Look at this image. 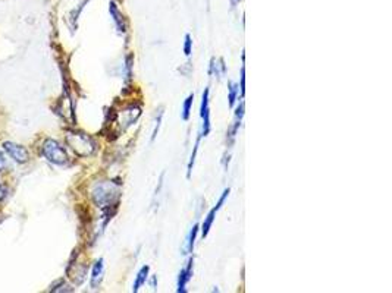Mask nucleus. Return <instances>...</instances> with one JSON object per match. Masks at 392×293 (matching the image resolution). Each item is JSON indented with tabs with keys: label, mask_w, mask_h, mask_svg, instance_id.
<instances>
[{
	"label": "nucleus",
	"mask_w": 392,
	"mask_h": 293,
	"mask_svg": "<svg viewBox=\"0 0 392 293\" xmlns=\"http://www.w3.org/2000/svg\"><path fill=\"white\" fill-rule=\"evenodd\" d=\"M119 197H121L119 188L109 182L99 183L93 189V199L97 204V207H102V208H109L112 205H116L119 202Z\"/></svg>",
	"instance_id": "f257e3e1"
},
{
	"label": "nucleus",
	"mask_w": 392,
	"mask_h": 293,
	"mask_svg": "<svg viewBox=\"0 0 392 293\" xmlns=\"http://www.w3.org/2000/svg\"><path fill=\"white\" fill-rule=\"evenodd\" d=\"M42 153L47 161L56 166H65L69 163L66 150L56 139H46L42 146Z\"/></svg>",
	"instance_id": "f03ea898"
},
{
	"label": "nucleus",
	"mask_w": 392,
	"mask_h": 293,
	"mask_svg": "<svg viewBox=\"0 0 392 293\" xmlns=\"http://www.w3.org/2000/svg\"><path fill=\"white\" fill-rule=\"evenodd\" d=\"M66 141H68V144L71 145V148L74 150L78 156L87 157V156H91V154L94 153L95 142L90 136L85 135V134L69 132V134L66 135Z\"/></svg>",
	"instance_id": "7ed1b4c3"
},
{
	"label": "nucleus",
	"mask_w": 392,
	"mask_h": 293,
	"mask_svg": "<svg viewBox=\"0 0 392 293\" xmlns=\"http://www.w3.org/2000/svg\"><path fill=\"white\" fill-rule=\"evenodd\" d=\"M3 150L8 153V156H9L15 163H19V164L27 163L28 158H30L28 150H27L25 146L19 145V144H15V142H5V144H3Z\"/></svg>",
	"instance_id": "20e7f679"
},
{
	"label": "nucleus",
	"mask_w": 392,
	"mask_h": 293,
	"mask_svg": "<svg viewBox=\"0 0 392 293\" xmlns=\"http://www.w3.org/2000/svg\"><path fill=\"white\" fill-rule=\"evenodd\" d=\"M228 195H229V188L223 191L222 197L219 198L218 204H216V205H214V207H213V208L209 211V214L206 216V219H204V221H203V224H202V236L203 238H206V236L209 235V232H210V229H212L213 221H214V217H216V213L222 208L223 202H225V199L228 198Z\"/></svg>",
	"instance_id": "39448f33"
},
{
	"label": "nucleus",
	"mask_w": 392,
	"mask_h": 293,
	"mask_svg": "<svg viewBox=\"0 0 392 293\" xmlns=\"http://www.w3.org/2000/svg\"><path fill=\"white\" fill-rule=\"evenodd\" d=\"M200 116L203 119L202 132L200 135L207 136L210 132V107H209V88L204 90L202 98V109H200Z\"/></svg>",
	"instance_id": "423d86ee"
},
{
	"label": "nucleus",
	"mask_w": 392,
	"mask_h": 293,
	"mask_svg": "<svg viewBox=\"0 0 392 293\" xmlns=\"http://www.w3.org/2000/svg\"><path fill=\"white\" fill-rule=\"evenodd\" d=\"M192 267H194V260L191 258L190 261L187 262V265L182 268L180 271V277H178V289L177 292L178 293H185L187 292V284L191 280L192 277Z\"/></svg>",
	"instance_id": "0eeeda50"
},
{
	"label": "nucleus",
	"mask_w": 392,
	"mask_h": 293,
	"mask_svg": "<svg viewBox=\"0 0 392 293\" xmlns=\"http://www.w3.org/2000/svg\"><path fill=\"white\" fill-rule=\"evenodd\" d=\"M109 12H110V16H112V19H113V22H115V25H116L117 31L119 32L127 31L125 18H124V15L121 13V11L117 9V6L115 2H110V3H109Z\"/></svg>",
	"instance_id": "6e6552de"
},
{
	"label": "nucleus",
	"mask_w": 392,
	"mask_h": 293,
	"mask_svg": "<svg viewBox=\"0 0 392 293\" xmlns=\"http://www.w3.org/2000/svg\"><path fill=\"white\" fill-rule=\"evenodd\" d=\"M103 271H105V264H103V260L100 258V260L94 264V267H93L91 286H93L94 289L99 286V284H100V283H102V279H103Z\"/></svg>",
	"instance_id": "1a4fd4ad"
},
{
	"label": "nucleus",
	"mask_w": 392,
	"mask_h": 293,
	"mask_svg": "<svg viewBox=\"0 0 392 293\" xmlns=\"http://www.w3.org/2000/svg\"><path fill=\"white\" fill-rule=\"evenodd\" d=\"M149 271H150V267L149 265H144L140 273L137 274V279H135V282H134V286H132V292L137 293L140 290V287L146 283L147 280V277H149Z\"/></svg>",
	"instance_id": "9d476101"
},
{
	"label": "nucleus",
	"mask_w": 392,
	"mask_h": 293,
	"mask_svg": "<svg viewBox=\"0 0 392 293\" xmlns=\"http://www.w3.org/2000/svg\"><path fill=\"white\" fill-rule=\"evenodd\" d=\"M226 72V66H225V62H223V59H212V62H210V75L214 73L216 76H219V78H222L223 75Z\"/></svg>",
	"instance_id": "9b49d317"
},
{
	"label": "nucleus",
	"mask_w": 392,
	"mask_h": 293,
	"mask_svg": "<svg viewBox=\"0 0 392 293\" xmlns=\"http://www.w3.org/2000/svg\"><path fill=\"white\" fill-rule=\"evenodd\" d=\"M192 103H194V94H190L187 98H185V101H184V107H182V119H184V120H188Z\"/></svg>",
	"instance_id": "f8f14e48"
},
{
	"label": "nucleus",
	"mask_w": 392,
	"mask_h": 293,
	"mask_svg": "<svg viewBox=\"0 0 392 293\" xmlns=\"http://www.w3.org/2000/svg\"><path fill=\"white\" fill-rule=\"evenodd\" d=\"M238 87L233 82H229L228 84V103H229V107H233L235 106V101H237V95H238Z\"/></svg>",
	"instance_id": "ddd939ff"
},
{
	"label": "nucleus",
	"mask_w": 392,
	"mask_h": 293,
	"mask_svg": "<svg viewBox=\"0 0 392 293\" xmlns=\"http://www.w3.org/2000/svg\"><path fill=\"white\" fill-rule=\"evenodd\" d=\"M200 139H202V135L199 134V138H197V142H195V145H194V151H192V154H191L190 163H188V170H187V178H190V176H191V172H192V166H194V163H195V157H197V151H199V146H200Z\"/></svg>",
	"instance_id": "4468645a"
},
{
	"label": "nucleus",
	"mask_w": 392,
	"mask_h": 293,
	"mask_svg": "<svg viewBox=\"0 0 392 293\" xmlns=\"http://www.w3.org/2000/svg\"><path fill=\"white\" fill-rule=\"evenodd\" d=\"M197 233H199V224H194L190 232V236H188V243H187V249H188V252H192V249H194V243H195Z\"/></svg>",
	"instance_id": "2eb2a0df"
},
{
	"label": "nucleus",
	"mask_w": 392,
	"mask_h": 293,
	"mask_svg": "<svg viewBox=\"0 0 392 293\" xmlns=\"http://www.w3.org/2000/svg\"><path fill=\"white\" fill-rule=\"evenodd\" d=\"M192 52V40H191L190 34H185V43H184V53L185 56H190Z\"/></svg>",
	"instance_id": "dca6fc26"
},
{
	"label": "nucleus",
	"mask_w": 392,
	"mask_h": 293,
	"mask_svg": "<svg viewBox=\"0 0 392 293\" xmlns=\"http://www.w3.org/2000/svg\"><path fill=\"white\" fill-rule=\"evenodd\" d=\"M240 90H241V95L244 97L245 94V66H241V85H240Z\"/></svg>",
	"instance_id": "f3484780"
},
{
	"label": "nucleus",
	"mask_w": 392,
	"mask_h": 293,
	"mask_svg": "<svg viewBox=\"0 0 392 293\" xmlns=\"http://www.w3.org/2000/svg\"><path fill=\"white\" fill-rule=\"evenodd\" d=\"M8 166V161H6V158L3 156V153L0 151V172H3L5 169Z\"/></svg>",
	"instance_id": "a211bd4d"
},
{
	"label": "nucleus",
	"mask_w": 392,
	"mask_h": 293,
	"mask_svg": "<svg viewBox=\"0 0 392 293\" xmlns=\"http://www.w3.org/2000/svg\"><path fill=\"white\" fill-rule=\"evenodd\" d=\"M6 194H8V189H6L5 185H2V183H0V201L6 197Z\"/></svg>",
	"instance_id": "6ab92c4d"
},
{
	"label": "nucleus",
	"mask_w": 392,
	"mask_h": 293,
	"mask_svg": "<svg viewBox=\"0 0 392 293\" xmlns=\"http://www.w3.org/2000/svg\"><path fill=\"white\" fill-rule=\"evenodd\" d=\"M151 286H153V289L156 290V276L151 277Z\"/></svg>",
	"instance_id": "aec40b11"
},
{
	"label": "nucleus",
	"mask_w": 392,
	"mask_h": 293,
	"mask_svg": "<svg viewBox=\"0 0 392 293\" xmlns=\"http://www.w3.org/2000/svg\"><path fill=\"white\" fill-rule=\"evenodd\" d=\"M238 2H240V0H232V3H233V5H235V3H238Z\"/></svg>",
	"instance_id": "412c9836"
}]
</instances>
